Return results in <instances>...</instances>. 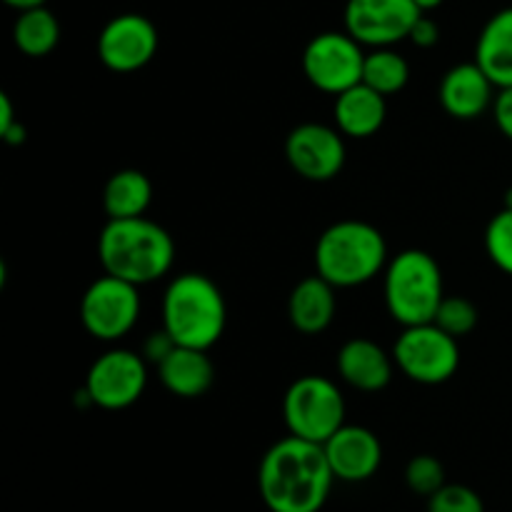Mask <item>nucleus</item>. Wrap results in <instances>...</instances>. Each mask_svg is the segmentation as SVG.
<instances>
[{
	"label": "nucleus",
	"instance_id": "obj_1",
	"mask_svg": "<svg viewBox=\"0 0 512 512\" xmlns=\"http://www.w3.org/2000/svg\"><path fill=\"white\" fill-rule=\"evenodd\" d=\"M333 483L323 445L295 435L270 445L260 460L258 490L270 512H320Z\"/></svg>",
	"mask_w": 512,
	"mask_h": 512
},
{
	"label": "nucleus",
	"instance_id": "obj_2",
	"mask_svg": "<svg viewBox=\"0 0 512 512\" xmlns=\"http://www.w3.org/2000/svg\"><path fill=\"white\" fill-rule=\"evenodd\" d=\"M98 258L105 273L140 288L170 273L175 263V243L163 225L145 215L108 220L100 230Z\"/></svg>",
	"mask_w": 512,
	"mask_h": 512
},
{
	"label": "nucleus",
	"instance_id": "obj_3",
	"mask_svg": "<svg viewBox=\"0 0 512 512\" xmlns=\"http://www.w3.org/2000/svg\"><path fill=\"white\" fill-rule=\"evenodd\" d=\"M228 305L223 290L203 273L173 278L163 295V330L185 348L210 350L225 333Z\"/></svg>",
	"mask_w": 512,
	"mask_h": 512
},
{
	"label": "nucleus",
	"instance_id": "obj_4",
	"mask_svg": "<svg viewBox=\"0 0 512 512\" xmlns=\"http://www.w3.org/2000/svg\"><path fill=\"white\" fill-rule=\"evenodd\" d=\"M388 265V243L365 220H340L320 233L315 270L335 288H358L378 278Z\"/></svg>",
	"mask_w": 512,
	"mask_h": 512
},
{
	"label": "nucleus",
	"instance_id": "obj_5",
	"mask_svg": "<svg viewBox=\"0 0 512 512\" xmlns=\"http://www.w3.org/2000/svg\"><path fill=\"white\" fill-rule=\"evenodd\" d=\"M385 308L403 328L433 323L443 303V270L430 253L410 248L385 265Z\"/></svg>",
	"mask_w": 512,
	"mask_h": 512
},
{
	"label": "nucleus",
	"instance_id": "obj_6",
	"mask_svg": "<svg viewBox=\"0 0 512 512\" xmlns=\"http://www.w3.org/2000/svg\"><path fill=\"white\" fill-rule=\"evenodd\" d=\"M283 420L290 435L323 445L345 425L343 393L333 380L303 375L285 390Z\"/></svg>",
	"mask_w": 512,
	"mask_h": 512
},
{
	"label": "nucleus",
	"instance_id": "obj_7",
	"mask_svg": "<svg viewBox=\"0 0 512 512\" xmlns=\"http://www.w3.org/2000/svg\"><path fill=\"white\" fill-rule=\"evenodd\" d=\"M395 368L420 385L448 383L460 368V345L435 323L403 328L393 348Z\"/></svg>",
	"mask_w": 512,
	"mask_h": 512
},
{
	"label": "nucleus",
	"instance_id": "obj_8",
	"mask_svg": "<svg viewBox=\"0 0 512 512\" xmlns=\"http://www.w3.org/2000/svg\"><path fill=\"white\" fill-rule=\"evenodd\" d=\"M140 315L138 285L115 275H100L80 298V323L103 343H115L135 328Z\"/></svg>",
	"mask_w": 512,
	"mask_h": 512
},
{
	"label": "nucleus",
	"instance_id": "obj_9",
	"mask_svg": "<svg viewBox=\"0 0 512 512\" xmlns=\"http://www.w3.org/2000/svg\"><path fill=\"white\" fill-rule=\"evenodd\" d=\"M363 45L345 30L318 33L303 50V73L310 85L323 93L340 95L343 90L363 83Z\"/></svg>",
	"mask_w": 512,
	"mask_h": 512
},
{
	"label": "nucleus",
	"instance_id": "obj_10",
	"mask_svg": "<svg viewBox=\"0 0 512 512\" xmlns=\"http://www.w3.org/2000/svg\"><path fill=\"white\" fill-rule=\"evenodd\" d=\"M145 385H148V365L143 355L115 348L90 365L83 395L100 410H125L143 398Z\"/></svg>",
	"mask_w": 512,
	"mask_h": 512
},
{
	"label": "nucleus",
	"instance_id": "obj_11",
	"mask_svg": "<svg viewBox=\"0 0 512 512\" xmlns=\"http://www.w3.org/2000/svg\"><path fill=\"white\" fill-rule=\"evenodd\" d=\"M423 10L415 0H348L345 30L370 48H390L410 38L415 20Z\"/></svg>",
	"mask_w": 512,
	"mask_h": 512
},
{
	"label": "nucleus",
	"instance_id": "obj_12",
	"mask_svg": "<svg viewBox=\"0 0 512 512\" xmlns=\"http://www.w3.org/2000/svg\"><path fill=\"white\" fill-rule=\"evenodd\" d=\"M158 30L140 13L115 15L98 35V58L113 73H135L158 53Z\"/></svg>",
	"mask_w": 512,
	"mask_h": 512
},
{
	"label": "nucleus",
	"instance_id": "obj_13",
	"mask_svg": "<svg viewBox=\"0 0 512 512\" xmlns=\"http://www.w3.org/2000/svg\"><path fill=\"white\" fill-rule=\"evenodd\" d=\"M285 158L300 178L328 183L345 168V140L338 128L323 123H303L290 130Z\"/></svg>",
	"mask_w": 512,
	"mask_h": 512
},
{
	"label": "nucleus",
	"instance_id": "obj_14",
	"mask_svg": "<svg viewBox=\"0 0 512 512\" xmlns=\"http://www.w3.org/2000/svg\"><path fill=\"white\" fill-rule=\"evenodd\" d=\"M323 450L335 480L343 483L370 480L383 465V445L378 435L363 425L345 423L338 433L325 440Z\"/></svg>",
	"mask_w": 512,
	"mask_h": 512
},
{
	"label": "nucleus",
	"instance_id": "obj_15",
	"mask_svg": "<svg viewBox=\"0 0 512 512\" xmlns=\"http://www.w3.org/2000/svg\"><path fill=\"white\" fill-rule=\"evenodd\" d=\"M495 83L478 63H460L443 75L438 100L445 113L455 120H475L493 108Z\"/></svg>",
	"mask_w": 512,
	"mask_h": 512
},
{
	"label": "nucleus",
	"instance_id": "obj_16",
	"mask_svg": "<svg viewBox=\"0 0 512 512\" xmlns=\"http://www.w3.org/2000/svg\"><path fill=\"white\" fill-rule=\"evenodd\" d=\"M335 368L350 388L360 393H380L393 380L395 360L373 340L353 338L338 350Z\"/></svg>",
	"mask_w": 512,
	"mask_h": 512
},
{
	"label": "nucleus",
	"instance_id": "obj_17",
	"mask_svg": "<svg viewBox=\"0 0 512 512\" xmlns=\"http://www.w3.org/2000/svg\"><path fill=\"white\" fill-rule=\"evenodd\" d=\"M160 383L165 385L168 393L175 398L195 400L203 398L215 380V365L208 358V350L185 348V345H175L158 365Z\"/></svg>",
	"mask_w": 512,
	"mask_h": 512
},
{
	"label": "nucleus",
	"instance_id": "obj_18",
	"mask_svg": "<svg viewBox=\"0 0 512 512\" xmlns=\"http://www.w3.org/2000/svg\"><path fill=\"white\" fill-rule=\"evenodd\" d=\"M335 310H338L335 285L318 273L300 280L290 293L288 318L303 335H320L328 330L335 320Z\"/></svg>",
	"mask_w": 512,
	"mask_h": 512
},
{
	"label": "nucleus",
	"instance_id": "obj_19",
	"mask_svg": "<svg viewBox=\"0 0 512 512\" xmlns=\"http://www.w3.org/2000/svg\"><path fill=\"white\" fill-rule=\"evenodd\" d=\"M333 115L335 128L345 138H370V135L383 128L385 118H388V103H385V95H380L378 90L358 83L335 95Z\"/></svg>",
	"mask_w": 512,
	"mask_h": 512
},
{
	"label": "nucleus",
	"instance_id": "obj_20",
	"mask_svg": "<svg viewBox=\"0 0 512 512\" xmlns=\"http://www.w3.org/2000/svg\"><path fill=\"white\" fill-rule=\"evenodd\" d=\"M475 63L485 70L495 88L512 85V8H503L483 25L475 43Z\"/></svg>",
	"mask_w": 512,
	"mask_h": 512
},
{
	"label": "nucleus",
	"instance_id": "obj_21",
	"mask_svg": "<svg viewBox=\"0 0 512 512\" xmlns=\"http://www.w3.org/2000/svg\"><path fill=\"white\" fill-rule=\"evenodd\" d=\"M150 203H153V183L140 170H118L110 175L103 188V210L108 220L140 218Z\"/></svg>",
	"mask_w": 512,
	"mask_h": 512
},
{
	"label": "nucleus",
	"instance_id": "obj_22",
	"mask_svg": "<svg viewBox=\"0 0 512 512\" xmlns=\"http://www.w3.org/2000/svg\"><path fill=\"white\" fill-rule=\"evenodd\" d=\"M13 43L28 58H45L60 43V23L45 5L20 10L13 25Z\"/></svg>",
	"mask_w": 512,
	"mask_h": 512
},
{
	"label": "nucleus",
	"instance_id": "obj_23",
	"mask_svg": "<svg viewBox=\"0 0 512 512\" xmlns=\"http://www.w3.org/2000/svg\"><path fill=\"white\" fill-rule=\"evenodd\" d=\"M410 65L408 60L393 48H375L373 53H365L363 83L378 90L380 95H395L408 85Z\"/></svg>",
	"mask_w": 512,
	"mask_h": 512
},
{
	"label": "nucleus",
	"instance_id": "obj_24",
	"mask_svg": "<svg viewBox=\"0 0 512 512\" xmlns=\"http://www.w3.org/2000/svg\"><path fill=\"white\" fill-rule=\"evenodd\" d=\"M485 250L495 268L512 275V208H503L493 215L485 230Z\"/></svg>",
	"mask_w": 512,
	"mask_h": 512
},
{
	"label": "nucleus",
	"instance_id": "obj_25",
	"mask_svg": "<svg viewBox=\"0 0 512 512\" xmlns=\"http://www.w3.org/2000/svg\"><path fill=\"white\" fill-rule=\"evenodd\" d=\"M433 323L448 335H453L455 340H460L473 333L475 325H478V308L468 298H458V295L443 298Z\"/></svg>",
	"mask_w": 512,
	"mask_h": 512
},
{
	"label": "nucleus",
	"instance_id": "obj_26",
	"mask_svg": "<svg viewBox=\"0 0 512 512\" xmlns=\"http://www.w3.org/2000/svg\"><path fill=\"white\" fill-rule=\"evenodd\" d=\"M405 483L415 495L433 498L445 485V468L433 455H415L405 468Z\"/></svg>",
	"mask_w": 512,
	"mask_h": 512
},
{
	"label": "nucleus",
	"instance_id": "obj_27",
	"mask_svg": "<svg viewBox=\"0 0 512 512\" xmlns=\"http://www.w3.org/2000/svg\"><path fill=\"white\" fill-rule=\"evenodd\" d=\"M428 512H485V505L468 485L445 483L433 498H428Z\"/></svg>",
	"mask_w": 512,
	"mask_h": 512
},
{
	"label": "nucleus",
	"instance_id": "obj_28",
	"mask_svg": "<svg viewBox=\"0 0 512 512\" xmlns=\"http://www.w3.org/2000/svg\"><path fill=\"white\" fill-rule=\"evenodd\" d=\"M493 118L495 125L500 128V133L508 140H512V85L510 88H500L498 95H495Z\"/></svg>",
	"mask_w": 512,
	"mask_h": 512
},
{
	"label": "nucleus",
	"instance_id": "obj_29",
	"mask_svg": "<svg viewBox=\"0 0 512 512\" xmlns=\"http://www.w3.org/2000/svg\"><path fill=\"white\" fill-rule=\"evenodd\" d=\"M410 43L418 45V48H435L440 40V28L438 23H435L433 18H428V15H420L418 20H415L413 30H410Z\"/></svg>",
	"mask_w": 512,
	"mask_h": 512
},
{
	"label": "nucleus",
	"instance_id": "obj_30",
	"mask_svg": "<svg viewBox=\"0 0 512 512\" xmlns=\"http://www.w3.org/2000/svg\"><path fill=\"white\" fill-rule=\"evenodd\" d=\"M173 348H175V340L170 338L165 330H160V333H153L148 340H145L143 358L150 360V363L160 365V360H163Z\"/></svg>",
	"mask_w": 512,
	"mask_h": 512
},
{
	"label": "nucleus",
	"instance_id": "obj_31",
	"mask_svg": "<svg viewBox=\"0 0 512 512\" xmlns=\"http://www.w3.org/2000/svg\"><path fill=\"white\" fill-rule=\"evenodd\" d=\"M15 123H18V118H15L13 100L8 98V93H0V138H3Z\"/></svg>",
	"mask_w": 512,
	"mask_h": 512
},
{
	"label": "nucleus",
	"instance_id": "obj_32",
	"mask_svg": "<svg viewBox=\"0 0 512 512\" xmlns=\"http://www.w3.org/2000/svg\"><path fill=\"white\" fill-rule=\"evenodd\" d=\"M3 140L8 145H20V143H23V140H25V125L23 123H15L13 128H10L8 133L3 135Z\"/></svg>",
	"mask_w": 512,
	"mask_h": 512
},
{
	"label": "nucleus",
	"instance_id": "obj_33",
	"mask_svg": "<svg viewBox=\"0 0 512 512\" xmlns=\"http://www.w3.org/2000/svg\"><path fill=\"white\" fill-rule=\"evenodd\" d=\"M5 5H10V8H15L20 13V10H30V8H40V5H45L48 0H3Z\"/></svg>",
	"mask_w": 512,
	"mask_h": 512
},
{
	"label": "nucleus",
	"instance_id": "obj_34",
	"mask_svg": "<svg viewBox=\"0 0 512 512\" xmlns=\"http://www.w3.org/2000/svg\"><path fill=\"white\" fill-rule=\"evenodd\" d=\"M415 5H418L423 13H430V10H435L438 5H443V0H415Z\"/></svg>",
	"mask_w": 512,
	"mask_h": 512
},
{
	"label": "nucleus",
	"instance_id": "obj_35",
	"mask_svg": "<svg viewBox=\"0 0 512 512\" xmlns=\"http://www.w3.org/2000/svg\"><path fill=\"white\" fill-rule=\"evenodd\" d=\"M503 208H512V188L508 190V195H505V205Z\"/></svg>",
	"mask_w": 512,
	"mask_h": 512
}]
</instances>
